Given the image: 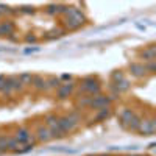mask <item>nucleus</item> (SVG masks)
<instances>
[{
    "label": "nucleus",
    "instance_id": "f257e3e1",
    "mask_svg": "<svg viewBox=\"0 0 156 156\" xmlns=\"http://www.w3.org/2000/svg\"><path fill=\"white\" fill-rule=\"evenodd\" d=\"M58 126H59V129L62 133H67V131H70V129H73L76 126V122L73 119H70L69 115L61 117V119H58Z\"/></svg>",
    "mask_w": 156,
    "mask_h": 156
},
{
    "label": "nucleus",
    "instance_id": "f03ea898",
    "mask_svg": "<svg viewBox=\"0 0 156 156\" xmlns=\"http://www.w3.org/2000/svg\"><path fill=\"white\" fill-rule=\"evenodd\" d=\"M111 98L105 97V95H97V97H92V100H90V105L94 109H101V108H108Z\"/></svg>",
    "mask_w": 156,
    "mask_h": 156
},
{
    "label": "nucleus",
    "instance_id": "7ed1b4c3",
    "mask_svg": "<svg viewBox=\"0 0 156 156\" xmlns=\"http://www.w3.org/2000/svg\"><path fill=\"white\" fill-rule=\"evenodd\" d=\"M156 129V125H154V120H142L137 126V131L142 133V134H153Z\"/></svg>",
    "mask_w": 156,
    "mask_h": 156
},
{
    "label": "nucleus",
    "instance_id": "20e7f679",
    "mask_svg": "<svg viewBox=\"0 0 156 156\" xmlns=\"http://www.w3.org/2000/svg\"><path fill=\"white\" fill-rule=\"evenodd\" d=\"M81 90L83 92H87V94H98L100 92V86L95 83V81H92V80H84L83 81V84H81Z\"/></svg>",
    "mask_w": 156,
    "mask_h": 156
},
{
    "label": "nucleus",
    "instance_id": "39448f33",
    "mask_svg": "<svg viewBox=\"0 0 156 156\" xmlns=\"http://www.w3.org/2000/svg\"><path fill=\"white\" fill-rule=\"evenodd\" d=\"M30 137H31V136H30V131H28V129H27V128H20L19 131L16 133V137H14V139L22 145V144H27V142L30 140Z\"/></svg>",
    "mask_w": 156,
    "mask_h": 156
},
{
    "label": "nucleus",
    "instance_id": "423d86ee",
    "mask_svg": "<svg viewBox=\"0 0 156 156\" xmlns=\"http://www.w3.org/2000/svg\"><path fill=\"white\" fill-rule=\"evenodd\" d=\"M72 89H73V86L69 84V83L59 86V87H58V98H66V97L72 92Z\"/></svg>",
    "mask_w": 156,
    "mask_h": 156
},
{
    "label": "nucleus",
    "instance_id": "0eeeda50",
    "mask_svg": "<svg viewBox=\"0 0 156 156\" xmlns=\"http://www.w3.org/2000/svg\"><path fill=\"white\" fill-rule=\"evenodd\" d=\"M133 115H134V112H133L131 109H123V111L120 112V115H119V117H120V123H122L123 126H126L128 122L131 120Z\"/></svg>",
    "mask_w": 156,
    "mask_h": 156
},
{
    "label": "nucleus",
    "instance_id": "6e6552de",
    "mask_svg": "<svg viewBox=\"0 0 156 156\" xmlns=\"http://www.w3.org/2000/svg\"><path fill=\"white\" fill-rule=\"evenodd\" d=\"M129 70H131L133 75H136V76H142L145 73V64H131Z\"/></svg>",
    "mask_w": 156,
    "mask_h": 156
},
{
    "label": "nucleus",
    "instance_id": "1a4fd4ad",
    "mask_svg": "<svg viewBox=\"0 0 156 156\" xmlns=\"http://www.w3.org/2000/svg\"><path fill=\"white\" fill-rule=\"evenodd\" d=\"M31 81H33L34 87H36V89H39V90H42V89H47L45 80H44L42 76H33V78H31Z\"/></svg>",
    "mask_w": 156,
    "mask_h": 156
},
{
    "label": "nucleus",
    "instance_id": "9d476101",
    "mask_svg": "<svg viewBox=\"0 0 156 156\" xmlns=\"http://www.w3.org/2000/svg\"><path fill=\"white\" fill-rule=\"evenodd\" d=\"M37 139L39 140H48V139H51V134H50V129L48 128H39L37 129Z\"/></svg>",
    "mask_w": 156,
    "mask_h": 156
},
{
    "label": "nucleus",
    "instance_id": "9b49d317",
    "mask_svg": "<svg viewBox=\"0 0 156 156\" xmlns=\"http://www.w3.org/2000/svg\"><path fill=\"white\" fill-rule=\"evenodd\" d=\"M20 144H19V142L14 139V137H12V139H6V148L8 150H12V151H19L20 148Z\"/></svg>",
    "mask_w": 156,
    "mask_h": 156
},
{
    "label": "nucleus",
    "instance_id": "f8f14e48",
    "mask_svg": "<svg viewBox=\"0 0 156 156\" xmlns=\"http://www.w3.org/2000/svg\"><path fill=\"white\" fill-rule=\"evenodd\" d=\"M142 56L145 58V61H153V58H154V47H148L147 50H144Z\"/></svg>",
    "mask_w": 156,
    "mask_h": 156
},
{
    "label": "nucleus",
    "instance_id": "ddd939ff",
    "mask_svg": "<svg viewBox=\"0 0 156 156\" xmlns=\"http://www.w3.org/2000/svg\"><path fill=\"white\" fill-rule=\"evenodd\" d=\"M12 33V23H2L0 25V34H11Z\"/></svg>",
    "mask_w": 156,
    "mask_h": 156
},
{
    "label": "nucleus",
    "instance_id": "4468645a",
    "mask_svg": "<svg viewBox=\"0 0 156 156\" xmlns=\"http://www.w3.org/2000/svg\"><path fill=\"white\" fill-rule=\"evenodd\" d=\"M139 123H140V120H139V117L134 114L133 117H131V120L128 122V128H131V129H137V126H139Z\"/></svg>",
    "mask_w": 156,
    "mask_h": 156
},
{
    "label": "nucleus",
    "instance_id": "2eb2a0df",
    "mask_svg": "<svg viewBox=\"0 0 156 156\" xmlns=\"http://www.w3.org/2000/svg\"><path fill=\"white\" fill-rule=\"evenodd\" d=\"M106 117H109V109L108 108H101V109H98V114H97L95 119L97 120H103V119H106Z\"/></svg>",
    "mask_w": 156,
    "mask_h": 156
},
{
    "label": "nucleus",
    "instance_id": "dca6fc26",
    "mask_svg": "<svg viewBox=\"0 0 156 156\" xmlns=\"http://www.w3.org/2000/svg\"><path fill=\"white\" fill-rule=\"evenodd\" d=\"M45 84H47V89H48V87H59V86H61V84H59V80H58V78H55V76L48 78V80L45 81Z\"/></svg>",
    "mask_w": 156,
    "mask_h": 156
},
{
    "label": "nucleus",
    "instance_id": "f3484780",
    "mask_svg": "<svg viewBox=\"0 0 156 156\" xmlns=\"http://www.w3.org/2000/svg\"><path fill=\"white\" fill-rule=\"evenodd\" d=\"M45 122H47V125H48L50 128H55V126H58V117H55V115H47Z\"/></svg>",
    "mask_w": 156,
    "mask_h": 156
},
{
    "label": "nucleus",
    "instance_id": "a211bd4d",
    "mask_svg": "<svg viewBox=\"0 0 156 156\" xmlns=\"http://www.w3.org/2000/svg\"><path fill=\"white\" fill-rule=\"evenodd\" d=\"M31 73H22L20 76H19V80H20V83L22 84H25V83H28V81H31Z\"/></svg>",
    "mask_w": 156,
    "mask_h": 156
},
{
    "label": "nucleus",
    "instance_id": "6ab92c4d",
    "mask_svg": "<svg viewBox=\"0 0 156 156\" xmlns=\"http://www.w3.org/2000/svg\"><path fill=\"white\" fill-rule=\"evenodd\" d=\"M90 100H92V97H84V98H80V100H78V105H80L81 108H83V106H87V105H90Z\"/></svg>",
    "mask_w": 156,
    "mask_h": 156
},
{
    "label": "nucleus",
    "instance_id": "aec40b11",
    "mask_svg": "<svg viewBox=\"0 0 156 156\" xmlns=\"http://www.w3.org/2000/svg\"><path fill=\"white\" fill-rule=\"evenodd\" d=\"M112 78L119 81V80H123V75H122L120 72H114V73H112Z\"/></svg>",
    "mask_w": 156,
    "mask_h": 156
},
{
    "label": "nucleus",
    "instance_id": "412c9836",
    "mask_svg": "<svg viewBox=\"0 0 156 156\" xmlns=\"http://www.w3.org/2000/svg\"><path fill=\"white\" fill-rule=\"evenodd\" d=\"M153 69H154V62L150 61V64H147V66H145V72H153Z\"/></svg>",
    "mask_w": 156,
    "mask_h": 156
},
{
    "label": "nucleus",
    "instance_id": "4be33fe9",
    "mask_svg": "<svg viewBox=\"0 0 156 156\" xmlns=\"http://www.w3.org/2000/svg\"><path fill=\"white\" fill-rule=\"evenodd\" d=\"M3 83H5V78L0 76V90H2V87H3Z\"/></svg>",
    "mask_w": 156,
    "mask_h": 156
},
{
    "label": "nucleus",
    "instance_id": "5701e85b",
    "mask_svg": "<svg viewBox=\"0 0 156 156\" xmlns=\"http://www.w3.org/2000/svg\"><path fill=\"white\" fill-rule=\"evenodd\" d=\"M100 156H106V154H100Z\"/></svg>",
    "mask_w": 156,
    "mask_h": 156
}]
</instances>
